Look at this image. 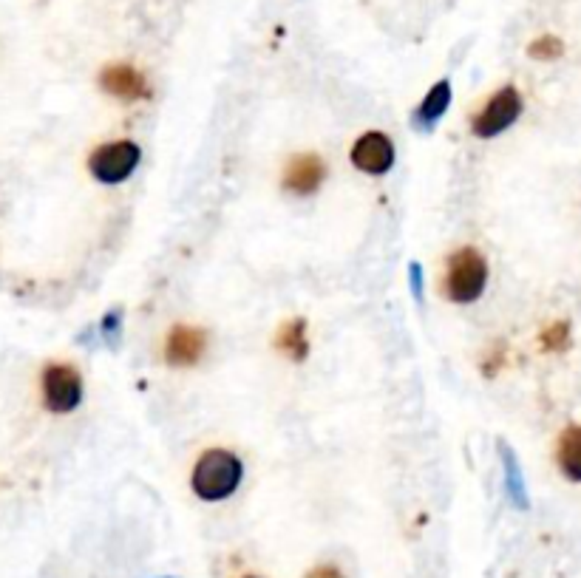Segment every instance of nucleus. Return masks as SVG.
I'll list each match as a JSON object with an SVG mask.
<instances>
[{
  "mask_svg": "<svg viewBox=\"0 0 581 578\" xmlns=\"http://www.w3.org/2000/svg\"><path fill=\"white\" fill-rule=\"evenodd\" d=\"M244 465L230 448H207L190 471V488L202 502H224L239 491Z\"/></svg>",
  "mask_w": 581,
  "mask_h": 578,
  "instance_id": "obj_1",
  "label": "nucleus"
},
{
  "mask_svg": "<svg viewBox=\"0 0 581 578\" xmlns=\"http://www.w3.org/2000/svg\"><path fill=\"white\" fill-rule=\"evenodd\" d=\"M488 287V261L477 247H462L448 255L443 275V295L451 304H474Z\"/></svg>",
  "mask_w": 581,
  "mask_h": 578,
  "instance_id": "obj_2",
  "label": "nucleus"
},
{
  "mask_svg": "<svg viewBox=\"0 0 581 578\" xmlns=\"http://www.w3.org/2000/svg\"><path fill=\"white\" fill-rule=\"evenodd\" d=\"M40 394H43V406L49 411L71 414L74 408H80L86 397L83 374L71 363H49L40 374Z\"/></svg>",
  "mask_w": 581,
  "mask_h": 578,
  "instance_id": "obj_3",
  "label": "nucleus"
},
{
  "mask_svg": "<svg viewBox=\"0 0 581 578\" xmlns=\"http://www.w3.org/2000/svg\"><path fill=\"white\" fill-rule=\"evenodd\" d=\"M142 162V151L131 139H114L94 148L88 156V173L103 185H120Z\"/></svg>",
  "mask_w": 581,
  "mask_h": 578,
  "instance_id": "obj_4",
  "label": "nucleus"
},
{
  "mask_svg": "<svg viewBox=\"0 0 581 578\" xmlns=\"http://www.w3.org/2000/svg\"><path fill=\"white\" fill-rule=\"evenodd\" d=\"M522 94L513 88V85H505L499 88L496 94H491L485 105L479 108L474 119H471V134L479 136V139H494V136L505 134L511 128L516 119L522 117Z\"/></svg>",
  "mask_w": 581,
  "mask_h": 578,
  "instance_id": "obj_5",
  "label": "nucleus"
},
{
  "mask_svg": "<svg viewBox=\"0 0 581 578\" xmlns=\"http://www.w3.org/2000/svg\"><path fill=\"white\" fill-rule=\"evenodd\" d=\"M207 352V332L190 323H176L168 329L162 343V357L173 369H190L196 366Z\"/></svg>",
  "mask_w": 581,
  "mask_h": 578,
  "instance_id": "obj_6",
  "label": "nucleus"
},
{
  "mask_svg": "<svg viewBox=\"0 0 581 578\" xmlns=\"http://www.w3.org/2000/svg\"><path fill=\"white\" fill-rule=\"evenodd\" d=\"M352 165L366 176H383L394 168V142L383 131H366L349 151Z\"/></svg>",
  "mask_w": 581,
  "mask_h": 578,
  "instance_id": "obj_7",
  "label": "nucleus"
},
{
  "mask_svg": "<svg viewBox=\"0 0 581 578\" xmlns=\"http://www.w3.org/2000/svg\"><path fill=\"white\" fill-rule=\"evenodd\" d=\"M326 179V162L318 153H298L292 156L284 168L281 176V187L292 193V196H301L307 199L312 193H318Z\"/></svg>",
  "mask_w": 581,
  "mask_h": 578,
  "instance_id": "obj_8",
  "label": "nucleus"
},
{
  "mask_svg": "<svg viewBox=\"0 0 581 578\" xmlns=\"http://www.w3.org/2000/svg\"><path fill=\"white\" fill-rule=\"evenodd\" d=\"M100 88L122 102H139L151 97V85L145 80V74L139 68L128 66V63L105 66L100 71Z\"/></svg>",
  "mask_w": 581,
  "mask_h": 578,
  "instance_id": "obj_9",
  "label": "nucleus"
},
{
  "mask_svg": "<svg viewBox=\"0 0 581 578\" xmlns=\"http://www.w3.org/2000/svg\"><path fill=\"white\" fill-rule=\"evenodd\" d=\"M448 105H451V83L448 80H440L437 85H431V91H428L426 97L420 100V105L414 108V125L420 128V131H431L440 119L445 117V111H448Z\"/></svg>",
  "mask_w": 581,
  "mask_h": 578,
  "instance_id": "obj_10",
  "label": "nucleus"
},
{
  "mask_svg": "<svg viewBox=\"0 0 581 578\" xmlns=\"http://www.w3.org/2000/svg\"><path fill=\"white\" fill-rule=\"evenodd\" d=\"M556 465L570 482H581V425L564 428L556 445Z\"/></svg>",
  "mask_w": 581,
  "mask_h": 578,
  "instance_id": "obj_11",
  "label": "nucleus"
},
{
  "mask_svg": "<svg viewBox=\"0 0 581 578\" xmlns=\"http://www.w3.org/2000/svg\"><path fill=\"white\" fill-rule=\"evenodd\" d=\"M275 349L292 357L295 363H304L309 357V338H307V321L304 318H292L287 321L278 335H275Z\"/></svg>",
  "mask_w": 581,
  "mask_h": 578,
  "instance_id": "obj_12",
  "label": "nucleus"
},
{
  "mask_svg": "<svg viewBox=\"0 0 581 578\" xmlns=\"http://www.w3.org/2000/svg\"><path fill=\"white\" fill-rule=\"evenodd\" d=\"M499 457H502V468H505V491L511 496V502L519 510H528V488H525V476L519 468V459L505 442H499Z\"/></svg>",
  "mask_w": 581,
  "mask_h": 578,
  "instance_id": "obj_13",
  "label": "nucleus"
},
{
  "mask_svg": "<svg viewBox=\"0 0 581 578\" xmlns=\"http://www.w3.org/2000/svg\"><path fill=\"white\" fill-rule=\"evenodd\" d=\"M539 343H542V349L545 352H567V346H570V323L567 321H556L547 326L545 332L539 335Z\"/></svg>",
  "mask_w": 581,
  "mask_h": 578,
  "instance_id": "obj_14",
  "label": "nucleus"
},
{
  "mask_svg": "<svg viewBox=\"0 0 581 578\" xmlns=\"http://www.w3.org/2000/svg\"><path fill=\"white\" fill-rule=\"evenodd\" d=\"M528 54L533 60H542V63H550V60H559L564 54V43L559 37H553V34H542V37H536L533 43L528 46Z\"/></svg>",
  "mask_w": 581,
  "mask_h": 578,
  "instance_id": "obj_15",
  "label": "nucleus"
},
{
  "mask_svg": "<svg viewBox=\"0 0 581 578\" xmlns=\"http://www.w3.org/2000/svg\"><path fill=\"white\" fill-rule=\"evenodd\" d=\"M100 332H103V338L108 346H117V343H120V335H122V312L120 309H111V312L105 315L103 323H100Z\"/></svg>",
  "mask_w": 581,
  "mask_h": 578,
  "instance_id": "obj_16",
  "label": "nucleus"
},
{
  "mask_svg": "<svg viewBox=\"0 0 581 578\" xmlns=\"http://www.w3.org/2000/svg\"><path fill=\"white\" fill-rule=\"evenodd\" d=\"M409 284H411V295H414L417 301H423V270H420V264H417V261H411L409 264Z\"/></svg>",
  "mask_w": 581,
  "mask_h": 578,
  "instance_id": "obj_17",
  "label": "nucleus"
},
{
  "mask_svg": "<svg viewBox=\"0 0 581 578\" xmlns=\"http://www.w3.org/2000/svg\"><path fill=\"white\" fill-rule=\"evenodd\" d=\"M304 578H343V573L341 567H335V564H318Z\"/></svg>",
  "mask_w": 581,
  "mask_h": 578,
  "instance_id": "obj_18",
  "label": "nucleus"
},
{
  "mask_svg": "<svg viewBox=\"0 0 581 578\" xmlns=\"http://www.w3.org/2000/svg\"><path fill=\"white\" fill-rule=\"evenodd\" d=\"M244 578H258V576H244Z\"/></svg>",
  "mask_w": 581,
  "mask_h": 578,
  "instance_id": "obj_19",
  "label": "nucleus"
},
{
  "mask_svg": "<svg viewBox=\"0 0 581 578\" xmlns=\"http://www.w3.org/2000/svg\"><path fill=\"white\" fill-rule=\"evenodd\" d=\"M165 578H168V576H165Z\"/></svg>",
  "mask_w": 581,
  "mask_h": 578,
  "instance_id": "obj_20",
  "label": "nucleus"
}]
</instances>
